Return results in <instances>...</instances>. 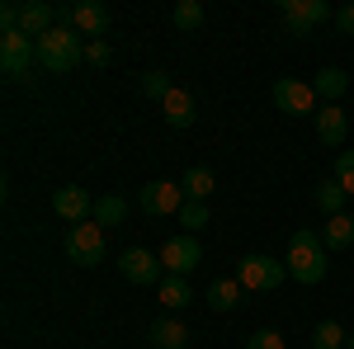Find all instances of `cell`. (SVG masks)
Returning a JSON list of instances; mask_svg holds the SVG:
<instances>
[{
	"label": "cell",
	"mask_w": 354,
	"mask_h": 349,
	"mask_svg": "<svg viewBox=\"0 0 354 349\" xmlns=\"http://www.w3.org/2000/svg\"><path fill=\"white\" fill-rule=\"evenodd\" d=\"M283 265H288V274H293V283H322L326 269H330V250H326V241H322V232H312V227L293 232Z\"/></svg>",
	"instance_id": "1"
},
{
	"label": "cell",
	"mask_w": 354,
	"mask_h": 349,
	"mask_svg": "<svg viewBox=\"0 0 354 349\" xmlns=\"http://www.w3.org/2000/svg\"><path fill=\"white\" fill-rule=\"evenodd\" d=\"M81 62H85V38L71 24H57L53 33H43V38H38V66H43V71L66 76V71H71V66H81Z\"/></svg>",
	"instance_id": "2"
},
{
	"label": "cell",
	"mask_w": 354,
	"mask_h": 349,
	"mask_svg": "<svg viewBox=\"0 0 354 349\" xmlns=\"http://www.w3.org/2000/svg\"><path fill=\"white\" fill-rule=\"evenodd\" d=\"M104 250H109V241H104V227L100 222H81V227H66V260L71 265H104Z\"/></svg>",
	"instance_id": "3"
},
{
	"label": "cell",
	"mask_w": 354,
	"mask_h": 349,
	"mask_svg": "<svg viewBox=\"0 0 354 349\" xmlns=\"http://www.w3.org/2000/svg\"><path fill=\"white\" fill-rule=\"evenodd\" d=\"M283 279H288V265L274 260V255H245L241 265H236V283L250 288V293H274Z\"/></svg>",
	"instance_id": "4"
},
{
	"label": "cell",
	"mask_w": 354,
	"mask_h": 349,
	"mask_svg": "<svg viewBox=\"0 0 354 349\" xmlns=\"http://www.w3.org/2000/svg\"><path fill=\"white\" fill-rule=\"evenodd\" d=\"M33 62H38V43L28 33H19V28L15 33H0V71L10 81H28Z\"/></svg>",
	"instance_id": "5"
},
{
	"label": "cell",
	"mask_w": 354,
	"mask_h": 349,
	"mask_svg": "<svg viewBox=\"0 0 354 349\" xmlns=\"http://www.w3.org/2000/svg\"><path fill=\"white\" fill-rule=\"evenodd\" d=\"M279 19L293 28V38H307L317 24L335 19V10H330L326 0H279Z\"/></svg>",
	"instance_id": "6"
},
{
	"label": "cell",
	"mask_w": 354,
	"mask_h": 349,
	"mask_svg": "<svg viewBox=\"0 0 354 349\" xmlns=\"http://www.w3.org/2000/svg\"><path fill=\"white\" fill-rule=\"evenodd\" d=\"M118 274H123L128 283H137V288H161L165 265H161V255H151V250L133 245V250L118 255Z\"/></svg>",
	"instance_id": "7"
},
{
	"label": "cell",
	"mask_w": 354,
	"mask_h": 349,
	"mask_svg": "<svg viewBox=\"0 0 354 349\" xmlns=\"http://www.w3.org/2000/svg\"><path fill=\"white\" fill-rule=\"evenodd\" d=\"M274 109L279 113H288V118H317V90L307 81H293V76H283V81H274Z\"/></svg>",
	"instance_id": "8"
},
{
	"label": "cell",
	"mask_w": 354,
	"mask_h": 349,
	"mask_svg": "<svg viewBox=\"0 0 354 349\" xmlns=\"http://www.w3.org/2000/svg\"><path fill=\"white\" fill-rule=\"evenodd\" d=\"M142 213L147 217H165V213H180L189 198H185V189L175 185V180H151V185H142Z\"/></svg>",
	"instance_id": "9"
},
{
	"label": "cell",
	"mask_w": 354,
	"mask_h": 349,
	"mask_svg": "<svg viewBox=\"0 0 354 349\" xmlns=\"http://www.w3.org/2000/svg\"><path fill=\"white\" fill-rule=\"evenodd\" d=\"M62 19L76 28L85 43H95V38H104V28H109V10H104L100 0H76L71 10H62Z\"/></svg>",
	"instance_id": "10"
},
{
	"label": "cell",
	"mask_w": 354,
	"mask_h": 349,
	"mask_svg": "<svg viewBox=\"0 0 354 349\" xmlns=\"http://www.w3.org/2000/svg\"><path fill=\"white\" fill-rule=\"evenodd\" d=\"M53 213L66 217L71 227H81V222H95V198H90L85 189L66 185V189H57V194H53Z\"/></svg>",
	"instance_id": "11"
},
{
	"label": "cell",
	"mask_w": 354,
	"mask_h": 349,
	"mask_svg": "<svg viewBox=\"0 0 354 349\" xmlns=\"http://www.w3.org/2000/svg\"><path fill=\"white\" fill-rule=\"evenodd\" d=\"M198 260H203V245H198V236H170V241L161 245L165 274H189Z\"/></svg>",
	"instance_id": "12"
},
{
	"label": "cell",
	"mask_w": 354,
	"mask_h": 349,
	"mask_svg": "<svg viewBox=\"0 0 354 349\" xmlns=\"http://www.w3.org/2000/svg\"><path fill=\"white\" fill-rule=\"evenodd\" d=\"M345 133H350V118H345L340 104H322L317 109V137H322V147H340Z\"/></svg>",
	"instance_id": "13"
},
{
	"label": "cell",
	"mask_w": 354,
	"mask_h": 349,
	"mask_svg": "<svg viewBox=\"0 0 354 349\" xmlns=\"http://www.w3.org/2000/svg\"><path fill=\"white\" fill-rule=\"evenodd\" d=\"M180 189H185V198H189V203H208V198H213V189H218V175H213L208 165H189V170H185V180H180Z\"/></svg>",
	"instance_id": "14"
},
{
	"label": "cell",
	"mask_w": 354,
	"mask_h": 349,
	"mask_svg": "<svg viewBox=\"0 0 354 349\" xmlns=\"http://www.w3.org/2000/svg\"><path fill=\"white\" fill-rule=\"evenodd\" d=\"M156 297H161V307H170V312H185V307L194 302V288H189L185 274H165L161 288H156Z\"/></svg>",
	"instance_id": "15"
},
{
	"label": "cell",
	"mask_w": 354,
	"mask_h": 349,
	"mask_svg": "<svg viewBox=\"0 0 354 349\" xmlns=\"http://www.w3.org/2000/svg\"><path fill=\"white\" fill-rule=\"evenodd\" d=\"M312 90H317V100L340 104V95L350 90V76H345L340 66H322V71H317V81H312Z\"/></svg>",
	"instance_id": "16"
},
{
	"label": "cell",
	"mask_w": 354,
	"mask_h": 349,
	"mask_svg": "<svg viewBox=\"0 0 354 349\" xmlns=\"http://www.w3.org/2000/svg\"><path fill=\"white\" fill-rule=\"evenodd\" d=\"M151 345L156 349H189V330L175 317H161V321L151 326Z\"/></svg>",
	"instance_id": "17"
},
{
	"label": "cell",
	"mask_w": 354,
	"mask_h": 349,
	"mask_svg": "<svg viewBox=\"0 0 354 349\" xmlns=\"http://www.w3.org/2000/svg\"><path fill=\"white\" fill-rule=\"evenodd\" d=\"M161 109H165V123H170V128H189L194 118H198V113H194V95H189V90H170Z\"/></svg>",
	"instance_id": "18"
},
{
	"label": "cell",
	"mask_w": 354,
	"mask_h": 349,
	"mask_svg": "<svg viewBox=\"0 0 354 349\" xmlns=\"http://www.w3.org/2000/svg\"><path fill=\"white\" fill-rule=\"evenodd\" d=\"M241 283H236V279H213V283H208V307H213V312H236V307H241Z\"/></svg>",
	"instance_id": "19"
},
{
	"label": "cell",
	"mask_w": 354,
	"mask_h": 349,
	"mask_svg": "<svg viewBox=\"0 0 354 349\" xmlns=\"http://www.w3.org/2000/svg\"><path fill=\"white\" fill-rule=\"evenodd\" d=\"M322 241H326V250H345V245H354V217H350V213L326 217V227H322Z\"/></svg>",
	"instance_id": "20"
},
{
	"label": "cell",
	"mask_w": 354,
	"mask_h": 349,
	"mask_svg": "<svg viewBox=\"0 0 354 349\" xmlns=\"http://www.w3.org/2000/svg\"><path fill=\"white\" fill-rule=\"evenodd\" d=\"M95 222L109 232V227H123L128 222V203L118 198V194H104V198H95Z\"/></svg>",
	"instance_id": "21"
},
{
	"label": "cell",
	"mask_w": 354,
	"mask_h": 349,
	"mask_svg": "<svg viewBox=\"0 0 354 349\" xmlns=\"http://www.w3.org/2000/svg\"><path fill=\"white\" fill-rule=\"evenodd\" d=\"M345 198H350V194H345V189L335 185V180H322V185H317V208H322L326 217L345 213Z\"/></svg>",
	"instance_id": "22"
},
{
	"label": "cell",
	"mask_w": 354,
	"mask_h": 349,
	"mask_svg": "<svg viewBox=\"0 0 354 349\" xmlns=\"http://www.w3.org/2000/svg\"><path fill=\"white\" fill-rule=\"evenodd\" d=\"M170 19H175V28H185V33H189V28H203V5H198V0H180V5L170 10Z\"/></svg>",
	"instance_id": "23"
},
{
	"label": "cell",
	"mask_w": 354,
	"mask_h": 349,
	"mask_svg": "<svg viewBox=\"0 0 354 349\" xmlns=\"http://www.w3.org/2000/svg\"><path fill=\"white\" fill-rule=\"evenodd\" d=\"M312 349H345V330L335 321H322L312 330Z\"/></svg>",
	"instance_id": "24"
},
{
	"label": "cell",
	"mask_w": 354,
	"mask_h": 349,
	"mask_svg": "<svg viewBox=\"0 0 354 349\" xmlns=\"http://www.w3.org/2000/svg\"><path fill=\"white\" fill-rule=\"evenodd\" d=\"M170 90H175V85H170L165 71H147V76H142V100H161V104H165Z\"/></svg>",
	"instance_id": "25"
},
{
	"label": "cell",
	"mask_w": 354,
	"mask_h": 349,
	"mask_svg": "<svg viewBox=\"0 0 354 349\" xmlns=\"http://www.w3.org/2000/svg\"><path fill=\"white\" fill-rule=\"evenodd\" d=\"M180 227H185V236L203 232V227H208V203H185V208H180Z\"/></svg>",
	"instance_id": "26"
},
{
	"label": "cell",
	"mask_w": 354,
	"mask_h": 349,
	"mask_svg": "<svg viewBox=\"0 0 354 349\" xmlns=\"http://www.w3.org/2000/svg\"><path fill=\"white\" fill-rule=\"evenodd\" d=\"M330 180L345 189V194H354V151H340V156H335V175H330Z\"/></svg>",
	"instance_id": "27"
},
{
	"label": "cell",
	"mask_w": 354,
	"mask_h": 349,
	"mask_svg": "<svg viewBox=\"0 0 354 349\" xmlns=\"http://www.w3.org/2000/svg\"><path fill=\"white\" fill-rule=\"evenodd\" d=\"M109 57H113V48L104 43V38H95V43H85V62H90V66H109Z\"/></svg>",
	"instance_id": "28"
},
{
	"label": "cell",
	"mask_w": 354,
	"mask_h": 349,
	"mask_svg": "<svg viewBox=\"0 0 354 349\" xmlns=\"http://www.w3.org/2000/svg\"><path fill=\"white\" fill-rule=\"evenodd\" d=\"M245 349H283V335H279V330H255V335L245 340Z\"/></svg>",
	"instance_id": "29"
},
{
	"label": "cell",
	"mask_w": 354,
	"mask_h": 349,
	"mask_svg": "<svg viewBox=\"0 0 354 349\" xmlns=\"http://www.w3.org/2000/svg\"><path fill=\"white\" fill-rule=\"evenodd\" d=\"M330 24L340 28V33H354V0H350V5H340V10H335V19H330Z\"/></svg>",
	"instance_id": "30"
},
{
	"label": "cell",
	"mask_w": 354,
	"mask_h": 349,
	"mask_svg": "<svg viewBox=\"0 0 354 349\" xmlns=\"http://www.w3.org/2000/svg\"><path fill=\"white\" fill-rule=\"evenodd\" d=\"M0 28H5V33L19 28V5H0Z\"/></svg>",
	"instance_id": "31"
}]
</instances>
